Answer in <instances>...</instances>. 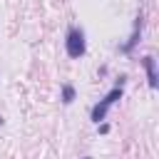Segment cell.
I'll return each instance as SVG.
<instances>
[{
    "mask_svg": "<svg viewBox=\"0 0 159 159\" xmlns=\"http://www.w3.org/2000/svg\"><path fill=\"white\" fill-rule=\"evenodd\" d=\"M82 159H92V157H82Z\"/></svg>",
    "mask_w": 159,
    "mask_h": 159,
    "instance_id": "obj_7",
    "label": "cell"
},
{
    "mask_svg": "<svg viewBox=\"0 0 159 159\" xmlns=\"http://www.w3.org/2000/svg\"><path fill=\"white\" fill-rule=\"evenodd\" d=\"M142 27H144V15H142V10H139V15H137V20H134V30H132V35H129V40L124 42V45H119V50L124 52V55H129L137 45H139V37H142Z\"/></svg>",
    "mask_w": 159,
    "mask_h": 159,
    "instance_id": "obj_3",
    "label": "cell"
},
{
    "mask_svg": "<svg viewBox=\"0 0 159 159\" xmlns=\"http://www.w3.org/2000/svg\"><path fill=\"white\" fill-rule=\"evenodd\" d=\"M142 67H144V72H147V82H149V87H152V89H157V84H159L157 60H154L152 55H144V57H142Z\"/></svg>",
    "mask_w": 159,
    "mask_h": 159,
    "instance_id": "obj_4",
    "label": "cell"
},
{
    "mask_svg": "<svg viewBox=\"0 0 159 159\" xmlns=\"http://www.w3.org/2000/svg\"><path fill=\"white\" fill-rule=\"evenodd\" d=\"M2 122H5V119H2V114H0V124H2Z\"/></svg>",
    "mask_w": 159,
    "mask_h": 159,
    "instance_id": "obj_6",
    "label": "cell"
},
{
    "mask_svg": "<svg viewBox=\"0 0 159 159\" xmlns=\"http://www.w3.org/2000/svg\"><path fill=\"white\" fill-rule=\"evenodd\" d=\"M124 82H127V77H119V80H117V84H114V87H112V89H109V92H107V94H104V97H102V99L92 107L89 119H92L94 124H99V122L107 117L109 107H112L114 102H119V99H122V94H124Z\"/></svg>",
    "mask_w": 159,
    "mask_h": 159,
    "instance_id": "obj_1",
    "label": "cell"
},
{
    "mask_svg": "<svg viewBox=\"0 0 159 159\" xmlns=\"http://www.w3.org/2000/svg\"><path fill=\"white\" fill-rule=\"evenodd\" d=\"M65 52H67L70 60H80V57L87 52V40H84V30H82V27H77V25H70V27H67Z\"/></svg>",
    "mask_w": 159,
    "mask_h": 159,
    "instance_id": "obj_2",
    "label": "cell"
},
{
    "mask_svg": "<svg viewBox=\"0 0 159 159\" xmlns=\"http://www.w3.org/2000/svg\"><path fill=\"white\" fill-rule=\"evenodd\" d=\"M75 97H77L75 87H72V84H62V94H60L62 104H72V102H75Z\"/></svg>",
    "mask_w": 159,
    "mask_h": 159,
    "instance_id": "obj_5",
    "label": "cell"
}]
</instances>
